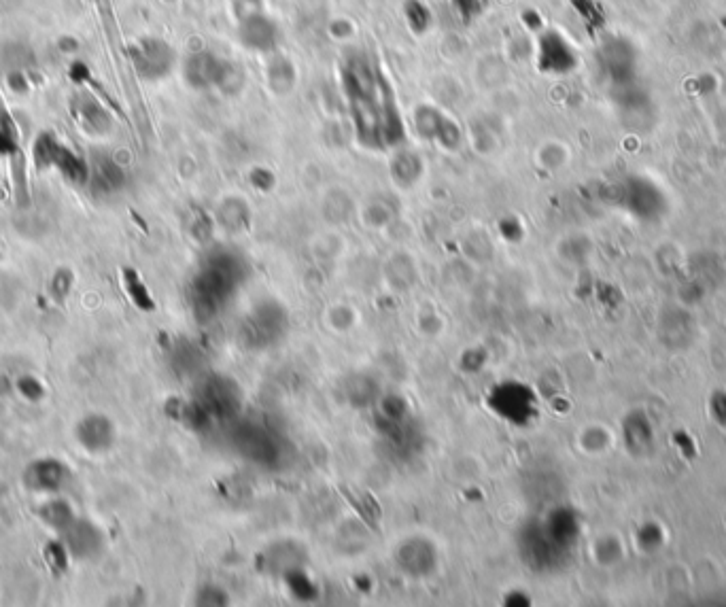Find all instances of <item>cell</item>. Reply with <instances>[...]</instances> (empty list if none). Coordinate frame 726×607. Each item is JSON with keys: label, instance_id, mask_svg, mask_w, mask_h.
Wrapping results in <instances>:
<instances>
[{"label": "cell", "instance_id": "ba28073f", "mask_svg": "<svg viewBox=\"0 0 726 607\" xmlns=\"http://www.w3.org/2000/svg\"><path fill=\"white\" fill-rule=\"evenodd\" d=\"M75 113H77V119L81 121V126L90 134H107L111 130V115L92 96L77 98Z\"/></svg>", "mask_w": 726, "mask_h": 607}, {"label": "cell", "instance_id": "52a82bcc", "mask_svg": "<svg viewBox=\"0 0 726 607\" xmlns=\"http://www.w3.org/2000/svg\"><path fill=\"white\" fill-rule=\"evenodd\" d=\"M62 535L66 550L71 552L73 559L77 561H90L98 557L102 550V533L98 527L90 523V520L75 518L73 523L62 531Z\"/></svg>", "mask_w": 726, "mask_h": 607}, {"label": "cell", "instance_id": "30bf717a", "mask_svg": "<svg viewBox=\"0 0 726 607\" xmlns=\"http://www.w3.org/2000/svg\"><path fill=\"white\" fill-rule=\"evenodd\" d=\"M41 518H43V523L47 527H51L54 531L62 533L68 525L73 523L75 514H73V508L68 506L64 499H60V497H49L45 501V504H43V508H41Z\"/></svg>", "mask_w": 726, "mask_h": 607}, {"label": "cell", "instance_id": "8fae6325", "mask_svg": "<svg viewBox=\"0 0 726 607\" xmlns=\"http://www.w3.org/2000/svg\"><path fill=\"white\" fill-rule=\"evenodd\" d=\"M296 68H293V64L287 60V58H281L276 56L270 66H268V83L270 88L276 92V94H287L293 90V85H296Z\"/></svg>", "mask_w": 726, "mask_h": 607}, {"label": "cell", "instance_id": "3957f363", "mask_svg": "<svg viewBox=\"0 0 726 607\" xmlns=\"http://www.w3.org/2000/svg\"><path fill=\"white\" fill-rule=\"evenodd\" d=\"M228 66V60H221L215 54H209V51H200V54H194L185 60L183 77L194 90L221 88Z\"/></svg>", "mask_w": 726, "mask_h": 607}, {"label": "cell", "instance_id": "277c9868", "mask_svg": "<svg viewBox=\"0 0 726 607\" xmlns=\"http://www.w3.org/2000/svg\"><path fill=\"white\" fill-rule=\"evenodd\" d=\"M240 41L247 49L251 51H259V54H268V51H274L276 45H279L281 32L279 26H276L270 17H266L264 13H247L242 17L240 22Z\"/></svg>", "mask_w": 726, "mask_h": 607}, {"label": "cell", "instance_id": "7a4b0ae2", "mask_svg": "<svg viewBox=\"0 0 726 607\" xmlns=\"http://www.w3.org/2000/svg\"><path fill=\"white\" fill-rule=\"evenodd\" d=\"M130 60L136 75L143 81L155 83L172 75L177 68V54L170 43L158 37L136 41L130 49Z\"/></svg>", "mask_w": 726, "mask_h": 607}, {"label": "cell", "instance_id": "5b68a950", "mask_svg": "<svg viewBox=\"0 0 726 607\" xmlns=\"http://www.w3.org/2000/svg\"><path fill=\"white\" fill-rule=\"evenodd\" d=\"M66 482H68V467L58 459L32 461L24 472V484L34 493L54 495Z\"/></svg>", "mask_w": 726, "mask_h": 607}, {"label": "cell", "instance_id": "9c48e42d", "mask_svg": "<svg viewBox=\"0 0 726 607\" xmlns=\"http://www.w3.org/2000/svg\"><path fill=\"white\" fill-rule=\"evenodd\" d=\"M88 177L94 183V187L102 189V192H115V189L121 185V170L109 158H98L88 168Z\"/></svg>", "mask_w": 726, "mask_h": 607}, {"label": "cell", "instance_id": "7c38bea8", "mask_svg": "<svg viewBox=\"0 0 726 607\" xmlns=\"http://www.w3.org/2000/svg\"><path fill=\"white\" fill-rule=\"evenodd\" d=\"M455 5L465 20H472V17L484 11V0H455Z\"/></svg>", "mask_w": 726, "mask_h": 607}, {"label": "cell", "instance_id": "6da1fadb", "mask_svg": "<svg viewBox=\"0 0 726 607\" xmlns=\"http://www.w3.org/2000/svg\"><path fill=\"white\" fill-rule=\"evenodd\" d=\"M342 90L361 143L387 147L402 141L404 126L391 83L368 56H351L342 64Z\"/></svg>", "mask_w": 726, "mask_h": 607}, {"label": "cell", "instance_id": "8992f818", "mask_svg": "<svg viewBox=\"0 0 726 607\" xmlns=\"http://www.w3.org/2000/svg\"><path fill=\"white\" fill-rule=\"evenodd\" d=\"M75 436L85 453L102 455V453H107V450H111V446L115 442V427L107 416L88 414L79 421V425L75 429Z\"/></svg>", "mask_w": 726, "mask_h": 607}, {"label": "cell", "instance_id": "4fadbf2b", "mask_svg": "<svg viewBox=\"0 0 726 607\" xmlns=\"http://www.w3.org/2000/svg\"><path fill=\"white\" fill-rule=\"evenodd\" d=\"M11 151V138L0 132V155H5Z\"/></svg>", "mask_w": 726, "mask_h": 607}]
</instances>
